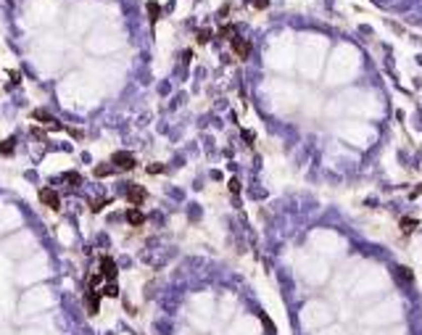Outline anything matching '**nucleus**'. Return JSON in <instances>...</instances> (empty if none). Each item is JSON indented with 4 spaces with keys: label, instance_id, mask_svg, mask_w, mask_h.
Here are the masks:
<instances>
[{
    "label": "nucleus",
    "instance_id": "obj_1",
    "mask_svg": "<svg viewBox=\"0 0 422 335\" xmlns=\"http://www.w3.org/2000/svg\"><path fill=\"white\" fill-rule=\"evenodd\" d=\"M111 164H114L116 172H135L137 158H135V153H130V151H116V153L111 156Z\"/></svg>",
    "mask_w": 422,
    "mask_h": 335
},
{
    "label": "nucleus",
    "instance_id": "obj_2",
    "mask_svg": "<svg viewBox=\"0 0 422 335\" xmlns=\"http://www.w3.org/2000/svg\"><path fill=\"white\" fill-rule=\"evenodd\" d=\"M230 48H232V53H235V59H240V61H245L251 55V42L245 40V37H240V34H232L230 37Z\"/></svg>",
    "mask_w": 422,
    "mask_h": 335
},
{
    "label": "nucleus",
    "instance_id": "obj_3",
    "mask_svg": "<svg viewBox=\"0 0 422 335\" xmlns=\"http://www.w3.org/2000/svg\"><path fill=\"white\" fill-rule=\"evenodd\" d=\"M40 203L42 206H48L50 211H61V195H58V190L53 188H40Z\"/></svg>",
    "mask_w": 422,
    "mask_h": 335
},
{
    "label": "nucleus",
    "instance_id": "obj_4",
    "mask_svg": "<svg viewBox=\"0 0 422 335\" xmlns=\"http://www.w3.org/2000/svg\"><path fill=\"white\" fill-rule=\"evenodd\" d=\"M98 272L103 274V280H106V283H116L119 267H116V261H114L111 256H100V269H98Z\"/></svg>",
    "mask_w": 422,
    "mask_h": 335
},
{
    "label": "nucleus",
    "instance_id": "obj_5",
    "mask_svg": "<svg viewBox=\"0 0 422 335\" xmlns=\"http://www.w3.org/2000/svg\"><path fill=\"white\" fill-rule=\"evenodd\" d=\"M100 298H103V293H98L95 288H87V293H85V309H87L90 317H95L98 311H100Z\"/></svg>",
    "mask_w": 422,
    "mask_h": 335
},
{
    "label": "nucleus",
    "instance_id": "obj_6",
    "mask_svg": "<svg viewBox=\"0 0 422 335\" xmlns=\"http://www.w3.org/2000/svg\"><path fill=\"white\" fill-rule=\"evenodd\" d=\"M127 201H130L132 206H143L148 201V190L143 188V185H130V188H127Z\"/></svg>",
    "mask_w": 422,
    "mask_h": 335
},
{
    "label": "nucleus",
    "instance_id": "obj_7",
    "mask_svg": "<svg viewBox=\"0 0 422 335\" xmlns=\"http://www.w3.org/2000/svg\"><path fill=\"white\" fill-rule=\"evenodd\" d=\"M127 222H130L132 227H140V225H145V214L140 211V206H132V209L127 211Z\"/></svg>",
    "mask_w": 422,
    "mask_h": 335
},
{
    "label": "nucleus",
    "instance_id": "obj_8",
    "mask_svg": "<svg viewBox=\"0 0 422 335\" xmlns=\"http://www.w3.org/2000/svg\"><path fill=\"white\" fill-rule=\"evenodd\" d=\"M145 11H148V21H150V24H156V21L161 19V6L156 3V0H148Z\"/></svg>",
    "mask_w": 422,
    "mask_h": 335
},
{
    "label": "nucleus",
    "instance_id": "obj_9",
    "mask_svg": "<svg viewBox=\"0 0 422 335\" xmlns=\"http://www.w3.org/2000/svg\"><path fill=\"white\" fill-rule=\"evenodd\" d=\"M16 151V137H8V140L0 143V156H14Z\"/></svg>",
    "mask_w": 422,
    "mask_h": 335
},
{
    "label": "nucleus",
    "instance_id": "obj_10",
    "mask_svg": "<svg viewBox=\"0 0 422 335\" xmlns=\"http://www.w3.org/2000/svg\"><path fill=\"white\" fill-rule=\"evenodd\" d=\"M92 175L95 177H111V175H116V169H114V164H98L92 169Z\"/></svg>",
    "mask_w": 422,
    "mask_h": 335
},
{
    "label": "nucleus",
    "instance_id": "obj_11",
    "mask_svg": "<svg viewBox=\"0 0 422 335\" xmlns=\"http://www.w3.org/2000/svg\"><path fill=\"white\" fill-rule=\"evenodd\" d=\"M103 296H106V298H119V285H116V283H106Z\"/></svg>",
    "mask_w": 422,
    "mask_h": 335
},
{
    "label": "nucleus",
    "instance_id": "obj_12",
    "mask_svg": "<svg viewBox=\"0 0 422 335\" xmlns=\"http://www.w3.org/2000/svg\"><path fill=\"white\" fill-rule=\"evenodd\" d=\"M211 37H214V32H211V29H198V32H195V40L201 42V45H206Z\"/></svg>",
    "mask_w": 422,
    "mask_h": 335
},
{
    "label": "nucleus",
    "instance_id": "obj_13",
    "mask_svg": "<svg viewBox=\"0 0 422 335\" xmlns=\"http://www.w3.org/2000/svg\"><path fill=\"white\" fill-rule=\"evenodd\" d=\"M64 182H69V185H82V175H79V172H66V175H64Z\"/></svg>",
    "mask_w": 422,
    "mask_h": 335
},
{
    "label": "nucleus",
    "instance_id": "obj_14",
    "mask_svg": "<svg viewBox=\"0 0 422 335\" xmlns=\"http://www.w3.org/2000/svg\"><path fill=\"white\" fill-rule=\"evenodd\" d=\"M232 34H238V32H235V27H232V24H225V27L219 29V37H222V40H230Z\"/></svg>",
    "mask_w": 422,
    "mask_h": 335
},
{
    "label": "nucleus",
    "instance_id": "obj_15",
    "mask_svg": "<svg viewBox=\"0 0 422 335\" xmlns=\"http://www.w3.org/2000/svg\"><path fill=\"white\" fill-rule=\"evenodd\" d=\"M32 117H34V119H37V122H48V124L53 122V117H50V114H48V111H34V114H32Z\"/></svg>",
    "mask_w": 422,
    "mask_h": 335
},
{
    "label": "nucleus",
    "instance_id": "obj_16",
    "mask_svg": "<svg viewBox=\"0 0 422 335\" xmlns=\"http://www.w3.org/2000/svg\"><path fill=\"white\" fill-rule=\"evenodd\" d=\"M145 172H148V175H164V172H167V166H164V164H150Z\"/></svg>",
    "mask_w": 422,
    "mask_h": 335
},
{
    "label": "nucleus",
    "instance_id": "obj_17",
    "mask_svg": "<svg viewBox=\"0 0 422 335\" xmlns=\"http://www.w3.org/2000/svg\"><path fill=\"white\" fill-rule=\"evenodd\" d=\"M248 3H251L253 8H259V11H264V8L269 6V0H248Z\"/></svg>",
    "mask_w": 422,
    "mask_h": 335
},
{
    "label": "nucleus",
    "instance_id": "obj_18",
    "mask_svg": "<svg viewBox=\"0 0 422 335\" xmlns=\"http://www.w3.org/2000/svg\"><path fill=\"white\" fill-rule=\"evenodd\" d=\"M398 274H401L404 280H412V269H406V267H398Z\"/></svg>",
    "mask_w": 422,
    "mask_h": 335
},
{
    "label": "nucleus",
    "instance_id": "obj_19",
    "mask_svg": "<svg viewBox=\"0 0 422 335\" xmlns=\"http://www.w3.org/2000/svg\"><path fill=\"white\" fill-rule=\"evenodd\" d=\"M230 193H235V195L240 193V182L238 180H230Z\"/></svg>",
    "mask_w": 422,
    "mask_h": 335
}]
</instances>
